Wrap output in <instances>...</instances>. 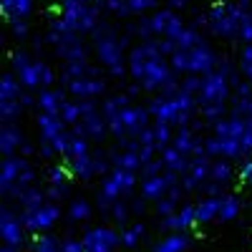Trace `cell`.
Segmentation results:
<instances>
[{"mask_svg":"<svg viewBox=\"0 0 252 252\" xmlns=\"http://www.w3.org/2000/svg\"><path fill=\"white\" fill-rule=\"evenodd\" d=\"M126 63H129V78L141 83L149 96L169 94L182 86V76L174 73L169 56H164L152 38L136 40L129 51V61Z\"/></svg>","mask_w":252,"mask_h":252,"instance_id":"cell-1","label":"cell"},{"mask_svg":"<svg viewBox=\"0 0 252 252\" xmlns=\"http://www.w3.org/2000/svg\"><path fill=\"white\" fill-rule=\"evenodd\" d=\"M91 38V48H94V56L96 61L103 66L109 78H119L124 81L129 76V51H131V43L134 38L126 33V31H119L114 23H109L106 18L98 23V28L89 35Z\"/></svg>","mask_w":252,"mask_h":252,"instance_id":"cell-2","label":"cell"},{"mask_svg":"<svg viewBox=\"0 0 252 252\" xmlns=\"http://www.w3.org/2000/svg\"><path fill=\"white\" fill-rule=\"evenodd\" d=\"M146 106H149L154 121L172 124L177 129V126H187L194 121V116L199 114V98L179 86L169 94H154Z\"/></svg>","mask_w":252,"mask_h":252,"instance_id":"cell-3","label":"cell"},{"mask_svg":"<svg viewBox=\"0 0 252 252\" xmlns=\"http://www.w3.org/2000/svg\"><path fill=\"white\" fill-rule=\"evenodd\" d=\"M10 71H15V76L20 78V83L28 91H40V89H51L61 81V73L51 66L48 61H43L40 56L26 51V48H15L10 53Z\"/></svg>","mask_w":252,"mask_h":252,"instance_id":"cell-4","label":"cell"},{"mask_svg":"<svg viewBox=\"0 0 252 252\" xmlns=\"http://www.w3.org/2000/svg\"><path fill=\"white\" fill-rule=\"evenodd\" d=\"M86 38L89 35H81V33L71 31L68 23L61 15H53L48 20L43 43H48L61 61H86L94 53V48L86 43Z\"/></svg>","mask_w":252,"mask_h":252,"instance_id":"cell-5","label":"cell"},{"mask_svg":"<svg viewBox=\"0 0 252 252\" xmlns=\"http://www.w3.org/2000/svg\"><path fill=\"white\" fill-rule=\"evenodd\" d=\"M204 13H207L204 31L209 35L222 38V40H237L240 43V31H242V23L250 18V10H245L235 0H217Z\"/></svg>","mask_w":252,"mask_h":252,"instance_id":"cell-6","label":"cell"},{"mask_svg":"<svg viewBox=\"0 0 252 252\" xmlns=\"http://www.w3.org/2000/svg\"><path fill=\"white\" fill-rule=\"evenodd\" d=\"M169 61H172L174 73H179V76H187V73L204 76V73L215 71V68L220 66L222 56H220V53L215 51V46L204 38L202 43H197V46H192V48H177V51L169 56Z\"/></svg>","mask_w":252,"mask_h":252,"instance_id":"cell-7","label":"cell"},{"mask_svg":"<svg viewBox=\"0 0 252 252\" xmlns=\"http://www.w3.org/2000/svg\"><path fill=\"white\" fill-rule=\"evenodd\" d=\"M38 182V172L31 164V157L13 154L3 157V172H0V194L8 202H13L26 187Z\"/></svg>","mask_w":252,"mask_h":252,"instance_id":"cell-8","label":"cell"},{"mask_svg":"<svg viewBox=\"0 0 252 252\" xmlns=\"http://www.w3.org/2000/svg\"><path fill=\"white\" fill-rule=\"evenodd\" d=\"M103 10L98 0H61L58 3V15L68 23L71 31L81 35H91L98 23L103 20Z\"/></svg>","mask_w":252,"mask_h":252,"instance_id":"cell-9","label":"cell"},{"mask_svg":"<svg viewBox=\"0 0 252 252\" xmlns=\"http://www.w3.org/2000/svg\"><path fill=\"white\" fill-rule=\"evenodd\" d=\"M199 106H207V103H229L232 98V78L224 73V68H215L202 76V86H199Z\"/></svg>","mask_w":252,"mask_h":252,"instance_id":"cell-10","label":"cell"},{"mask_svg":"<svg viewBox=\"0 0 252 252\" xmlns=\"http://www.w3.org/2000/svg\"><path fill=\"white\" fill-rule=\"evenodd\" d=\"M20 217H23V222H26L31 235H40V232H51V229H56V224L63 217V209H61V202L48 199V202H43L40 207L23 209Z\"/></svg>","mask_w":252,"mask_h":252,"instance_id":"cell-11","label":"cell"},{"mask_svg":"<svg viewBox=\"0 0 252 252\" xmlns=\"http://www.w3.org/2000/svg\"><path fill=\"white\" fill-rule=\"evenodd\" d=\"M0 237H3V245L10 247H28L33 237L13 204H3V209H0Z\"/></svg>","mask_w":252,"mask_h":252,"instance_id":"cell-12","label":"cell"},{"mask_svg":"<svg viewBox=\"0 0 252 252\" xmlns=\"http://www.w3.org/2000/svg\"><path fill=\"white\" fill-rule=\"evenodd\" d=\"M71 129L76 134H83L86 139H91L94 144H103L106 139H111L109 119L103 116V111H101V101H98V106H94V109H89L86 114H83L81 121L76 126H71Z\"/></svg>","mask_w":252,"mask_h":252,"instance_id":"cell-13","label":"cell"},{"mask_svg":"<svg viewBox=\"0 0 252 252\" xmlns=\"http://www.w3.org/2000/svg\"><path fill=\"white\" fill-rule=\"evenodd\" d=\"M81 237L86 252H116V247L121 245V229L111 224H96L89 227Z\"/></svg>","mask_w":252,"mask_h":252,"instance_id":"cell-14","label":"cell"},{"mask_svg":"<svg viewBox=\"0 0 252 252\" xmlns=\"http://www.w3.org/2000/svg\"><path fill=\"white\" fill-rule=\"evenodd\" d=\"M98 3L106 13L126 20V18H139V15H146V13L161 8L164 0H98Z\"/></svg>","mask_w":252,"mask_h":252,"instance_id":"cell-15","label":"cell"},{"mask_svg":"<svg viewBox=\"0 0 252 252\" xmlns=\"http://www.w3.org/2000/svg\"><path fill=\"white\" fill-rule=\"evenodd\" d=\"M61 86H66L68 96L73 98H103L109 91V78L106 76H81L63 81Z\"/></svg>","mask_w":252,"mask_h":252,"instance_id":"cell-16","label":"cell"},{"mask_svg":"<svg viewBox=\"0 0 252 252\" xmlns=\"http://www.w3.org/2000/svg\"><path fill=\"white\" fill-rule=\"evenodd\" d=\"M177 182H182V174L166 169V172L154 174V177H141V182H139V192H141V197H146V199L154 204L157 199H161V197L169 194V189H172Z\"/></svg>","mask_w":252,"mask_h":252,"instance_id":"cell-17","label":"cell"},{"mask_svg":"<svg viewBox=\"0 0 252 252\" xmlns=\"http://www.w3.org/2000/svg\"><path fill=\"white\" fill-rule=\"evenodd\" d=\"M192 227H197V207L184 202L174 215L159 217V232H189Z\"/></svg>","mask_w":252,"mask_h":252,"instance_id":"cell-18","label":"cell"},{"mask_svg":"<svg viewBox=\"0 0 252 252\" xmlns=\"http://www.w3.org/2000/svg\"><path fill=\"white\" fill-rule=\"evenodd\" d=\"M204 136H207V134L197 131L192 124H187V126H177V129H174L172 144L177 146L179 152L194 157V154H204Z\"/></svg>","mask_w":252,"mask_h":252,"instance_id":"cell-19","label":"cell"},{"mask_svg":"<svg viewBox=\"0 0 252 252\" xmlns=\"http://www.w3.org/2000/svg\"><path fill=\"white\" fill-rule=\"evenodd\" d=\"M35 126H38V134H40V141H53L58 134H63L71 126L66 124L61 114H48V111H38L35 116Z\"/></svg>","mask_w":252,"mask_h":252,"instance_id":"cell-20","label":"cell"},{"mask_svg":"<svg viewBox=\"0 0 252 252\" xmlns=\"http://www.w3.org/2000/svg\"><path fill=\"white\" fill-rule=\"evenodd\" d=\"M38 98V111H48V114H61L63 103H66L71 96L66 91V86H51V89H40L35 94Z\"/></svg>","mask_w":252,"mask_h":252,"instance_id":"cell-21","label":"cell"},{"mask_svg":"<svg viewBox=\"0 0 252 252\" xmlns=\"http://www.w3.org/2000/svg\"><path fill=\"white\" fill-rule=\"evenodd\" d=\"M26 144V131L18 124H3L0 126V152L3 157L20 154V146Z\"/></svg>","mask_w":252,"mask_h":252,"instance_id":"cell-22","label":"cell"},{"mask_svg":"<svg viewBox=\"0 0 252 252\" xmlns=\"http://www.w3.org/2000/svg\"><path fill=\"white\" fill-rule=\"evenodd\" d=\"M43 202H48V189L46 187H40L38 182L35 184H31V187H26L23 192H20L10 204L18 209V212H23V209H33V207H40Z\"/></svg>","mask_w":252,"mask_h":252,"instance_id":"cell-23","label":"cell"},{"mask_svg":"<svg viewBox=\"0 0 252 252\" xmlns=\"http://www.w3.org/2000/svg\"><path fill=\"white\" fill-rule=\"evenodd\" d=\"M209 179H212L215 184L229 189V184H232L237 179V166L232 159H227V157H217L212 159V169H209Z\"/></svg>","mask_w":252,"mask_h":252,"instance_id":"cell-24","label":"cell"},{"mask_svg":"<svg viewBox=\"0 0 252 252\" xmlns=\"http://www.w3.org/2000/svg\"><path fill=\"white\" fill-rule=\"evenodd\" d=\"M220 204H222V194H199V199L194 202L197 224H212L220 217Z\"/></svg>","mask_w":252,"mask_h":252,"instance_id":"cell-25","label":"cell"},{"mask_svg":"<svg viewBox=\"0 0 252 252\" xmlns=\"http://www.w3.org/2000/svg\"><path fill=\"white\" fill-rule=\"evenodd\" d=\"M189 245H192L189 232H164L152 245V252H187Z\"/></svg>","mask_w":252,"mask_h":252,"instance_id":"cell-26","label":"cell"},{"mask_svg":"<svg viewBox=\"0 0 252 252\" xmlns=\"http://www.w3.org/2000/svg\"><path fill=\"white\" fill-rule=\"evenodd\" d=\"M91 152H94V149H91ZM91 152L66 159L73 179H78V182H91V179H96V166H94V154H91Z\"/></svg>","mask_w":252,"mask_h":252,"instance_id":"cell-27","label":"cell"},{"mask_svg":"<svg viewBox=\"0 0 252 252\" xmlns=\"http://www.w3.org/2000/svg\"><path fill=\"white\" fill-rule=\"evenodd\" d=\"M159 157L164 159L166 169H169V172H177V174H187V172H189V164H192V157L184 154V152H179L174 144H169L166 149H161Z\"/></svg>","mask_w":252,"mask_h":252,"instance_id":"cell-28","label":"cell"},{"mask_svg":"<svg viewBox=\"0 0 252 252\" xmlns=\"http://www.w3.org/2000/svg\"><path fill=\"white\" fill-rule=\"evenodd\" d=\"M94 212H96V207L86 199V197H71V202H68V209H66V217L73 222V224H83V222H89L91 217H94Z\"/></svg>","mask_w":252,"mask_h":252,"instance_id":"cell-29","label":"cell"},{"mask_svg":"<svg viewBox=\"0 0 252 252\" xmlns=\"http://www.w3.org/2000/svg\"><path fill=\"white\" fill-rule=\"evenodd\" d=\"M0 8L5 13V20H28L35 10V0H0Z\"/></svg>","mask_w":252,"mask_h":252,"instance_id":"cell-30","label":"cell"},{"mask_svg":"<svg viewBox=\"0 0 252 252\" xmlns=\"http://www.w3.org/2000/svg\"><path fill=\"white\" fill-rule=\"evenodd\" d=\"M242 197L235 194V192H224L222 194V204H220V217L217 222H235L242 212Z\"/></svg>","mask_w":252,"mask_h":252,"instance_id":"cell-31","label":"cell"},{"mask_svg":"<svg viewBox=\"0 0 252 252\" xmlns=\"http://www.w3.org/2000/svg\"><path fill=\"white\" fill-rule=\"evenodd\" d=\"M61 242H63V237H58L51 229V232L33 235L31 242H28V250L31 252H61Z\"/></svg>","mask_w":252,"mask_h":252,"instance_id":"cell-32","label":"cell"},{"mask_svg":"<svg viewBox=\"0 0 252 252\" xmlns=\"http://www.w3.org/2000/svg\"><path fill=\"white\" fill-rule=\"evenodd\" d=\"M28 89L20 83V78L15 76V71H8L3 78H0V98H20L23 101V94Z\"/></svg>","mask_w":252,"mask_h":252,"instance_id":"cell-33","label":"cell"},{"mask_svg":"<svg viewBox=\"0 0 252 252\" xmlns=\"http://www.w3.org/2000/svg\"><path fill=\"white\" fill-rule=\"evenodd\" d=\"M28 109L20 98H0V121L3 124H18Z\"/></svg>","mask_w":252,"mask_h":252,"instance_id":"cell-34","label":"cell"},{"mask_svg":"<svg viewBox=\"0 0 252 252\" xmlns=\"http://www.w3.org/2000/svg\"><path fill=\"white\" fill-rule=\"evenodd\" d=\"M144 237H146V224H144L141 220L134 222V224L121 227V245H124L126 250H136Z\"/></svg>","mask_w":252,"mask_h":252,"instance_id":"cell-35","label":"cell"},{"mask_svg":"<svg viewBox=\"0 0 252 252\" xmlns=\"http://www.w3.org/2000/svg\"><path fill=\"white\" fill-rule=\"evenodd\" d=\"M131 217H134V212H131V199H129V197L116 199L114 207H111V217H109V220H111L114 224H119V229H121V227L129 224Z\"/></svg>","mask_w":252,"mask_h":252,"instance_id":"cell-36","label":"cell"},{"mask_svg":"<svg viewBox=\"0 0 252 252\" xmlns=\"http://www.w3.org/2000/svg\"><path fill=\"white\" fill-rule=\"evenodd\" d=\"M152 129H154V146H157L159 152L166 149V146L172 144V139H174V126L172 124H164V121H154Z\"/></svg>","mask_w":252,"mask_h":252,"instance_id":"cell-37","label":"cell"},{"mask_svg":"<svg viewBox=\"0 0 252 252\" xmlns=\"http://www.w3.org/2000/svg\"><path fill=\"white\" fill-rule=\"evenodd\" d=\"M58 182H73L68 164H48L46 166V184H58Z\"/></svg>","mask_w":252,"mask_h":252,"instance_id":"cell-38","label":"cell"},{"mask_svg":"<svg viewBox=\"0 0 252 252\" xmlns=\"http://www.w3.org/2000/svg\"><path fill=\"white\" fill-rule=\"evenodd\" d=\"M71 184L73 182H58V184H46L48 189V199L53 202H71Z\"/></svg>","mask_w":252,"mask_h":252,"instance_id":"cell-39","label":"cell"},{"mask_svg":"<svg viewBox=\"0 0 252 252\" xmlns=\"http://www.w3.org/2000/svg\"><path fill=\"white\" fill-rule=\"evenodd\" d=\"M237 63H240L242 76L252 83V43H242V48L237 53Z\"/></svg>","mask_w":252,"mask_h":252,"instance_id":"cell-40","label":"cell"},{"mask_svg":"<svg viewBox=\"0 0 252 252\" xmlns=\"http://www.w3.org/2000/svg\"><path fill=\"white\" fill-rule=\"evenodd\" d=\"M179 204L182 202H177L174 197H161V199H157L154 202V212H157V217H169V215H174L177 209H179Z\"/></svg>","mask_w":252,"mask_h":252,"instance_id":"cell-41","label":"cell"},{"mask_svg":"<svg viewBox=\"0 0 252 252\" xmlns=\"http://www.w3.org/2000/svg\"><path fill=\"white\" fill-rule=\"evenodd\" d=\"M8 28H10V35L18 40V43H23V40L31 35V23L23 18H18V20H8Z\"/></svg>","mask_w":252,"mask_h":252,"instance_id":"cell-42","label":"cell"},{"mask_svg":"<svg viewBox=\"0 0 252 252\" xmlns=\"http://www.w3.org/2000/svg\"><path fill=\"white\" fill-rule=\"evenodd\" d=\"M237 182L240 184H252V154L237 161Z\"/></svg>","mask_w":252,"mask_h":252,"instance_id":"cell-43","label":"cell"},{"mask_svg":"<svg viewBox=\"0 0 252 252\" xmlns=\"http://www.w3.org/2000/svg\"><path fill=\"white\" fill-rule=\"evenodd\" d=\"M71 136H73V129H66L63 134H58L51 144H53V149L58 152V157H66L68 154V146H71Z\"/></svg>","mask_w":252,"mask_h":252,"instance_id":"cell-44","label":"cell"},{"mask_svg":"<svg viewBox=\"0 0 252 252\" xmlns=\"http://www.w3.org/2000/svg\"><path fill=\"white\" fill-rule=\"evenodd\" d=\"M161 172H166V164H164V159H161V157H157V159L146 161V164L141 166L139 177H154V174H161Z\"/></svg>","mask_w":252,"mask_h":252,"instance_id":"cell-45","label":"cell"},{"mask_svg":"<svg viewBox=\"0 0 252 252\" xmlns=\"http://www.w3.org/2000/svg\"><path fill=\"white\" fill-rule=\"evenodd\" d=\"M61 252H86V247H83V237H63L61 242Z\"/></svg>","mask_w":252,"mask_h":252,"instance_id":"cell-46","label":"cell"},{"mask_svg":"<svg viewBox=\"0 0 252 252\" xmlns=\"http://www.w3.org/2000/svg\"><path fill=\"white\" fill-rule=\"evenodd\" d=\"M149 204H152V202L146 199V197H141V194H139V197H134V199H131V212H134V217H139V220H141V217L146 215V209H149Z\"/></svg>","mask_w":252,"mask_h":252,"instance_id":"cell-47","label":"cell"},{"mask_svg":"<svg viewBox=\"0 0 252 252\" xmlns=\"http://www.w3.org/2000/svg\"><path fill=\"white\" fill-rule=\"evenodd\" d=\"M38 157L43 159L46 164H51V159L58 157V152L53 149V144H51V141H40V146H38Z\"/></svg>","mask_w":252,"mask_h":252,"instance_id":"cell-48","label":"cell"},{"mask_svg":"<svg viewBox=\"0 0 252 252\" xmlns=\"http://www.w3.org/2000/svg\"><path fill=\"white\" fill-rule=\"evenodd\" d=\"M189 3H192V0H164V5H166V8H172V10H177V13L187 10Z\"/></svg>","mask_w":252,"mask_h":252,"instance_id":"cell-49","label":"cell"},{"mask_svg":"<svg viewBox=\"0 0 252 252\" xmlns=\"http://www.w3.org/2000/svg\"><path fill=\"white\" fill-rule=\"evenodd\" d=\"M20 154H23V157H33V154H38V146H35L33 141H28V139H26V144L20 146Z\"/></svg>","mask_w":252,"mask_h":252,"instance_id":"cell-50","label":"cell"},{"mask_svg":"<svg viewBox=\"0 0 252 252\" xmlns=\"http://www.w3.org/2000/svg\"><path fill=\"white\" fill-rule=\"evenodd\" d=\"M0 252H23V247H10V245H3Z\"/></svg>","mask_w":252,"mask_h":252,"instance_id":"cell-51","label":"cell"},{"mask_svg":"<svg viewBox=\"0 0 252 252\" xmlns=\"http://www.w3.org/2000/svg\"><path fill=\"white\" fill-rule=\"evenodd\" d=\"M235 3H240L245 10H250V5H252V0H235Z\"/></svg>","mask_w":252,"mask_h":252,"instance_id":"cell-52","label":"cell"},{"mask_svg":"<svg viewBox=\"0 0 252 252\" xmlns=\"http://www.w3.org/2000/svg\"><path fill=\"white\" fill-rule=\"evenodd\" d=\"M250 15H252V5H250Z\"/></svg>","mask_w":252,"mask_h":252,"instance_id":"cell-53","label":"cell"}]
</instances>
